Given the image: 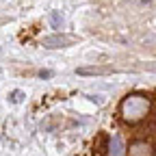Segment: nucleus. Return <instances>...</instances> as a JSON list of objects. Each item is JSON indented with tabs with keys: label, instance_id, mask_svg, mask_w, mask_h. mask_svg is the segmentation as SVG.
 Listing matches in <instances>:
<instances>
[{
	"label": "nucleus",
	"instance_id": "nucleus-1",
	"mask_svg": "<svg viewBox=\"0 0 156 156\" xmlns=\"http://www.w3.org/2000/svg\"><path fill=\"white\" fill-rule=\"evenodd\" d=\"M74 41V37H67V35H50V37H44V46L46 48H63V46H69Z\"/></svg>",
	"mask_w": 156,
	"mask_h": 156
},
{
	"label": "nucleus",
	"instance_id": "nucleus-2",
	"mask_svg": "<svg viewBox=\"0 0 156 156\" xmlns=\"http://www.w3.org/2000/svg\"><path fill=\"white\" fill-rule=\"evenodd\" d=\"M119 152H122V139L115 134L113 139H111V154H113V156H117Z\"/></svg>",
	"mask_w": 156,
	"mask_h": 156
},
{
	"label": "nucleus",
	"instance_id": "nucleus-3",
	"mask_svg": "<svg viewBox=\"0 0 156 156\" xmlns=\"http://www.w3.org/2000/svg\"><path fill=\"white\" fill-rule=\"evenodd\" d=\"M76 72L78 74H106L108 69H104V67H78Z\"/></svg>",
	"mask_w": 156,
	"mask_h": 156
},
{
	"label": "nucleus",
	"instance_id": "nucleus-4",
	"mask_svg": "<svg viewBox=\"0 0 156 156\" xmlns=\"http://www.w3.org/2000/svg\"><path fill=\"white\" fill-rule=\"evenodd\" d=\"M61 24V15L58 13H52V26H58Z\"/></svg>",
	"mask_w": 156,
	"mask_h": 156
},
{
	"label": "nucleus",
	"instance_id": "nucleus-5",
	"mask_svg": "<svg viewBox=\"0 0 156 156\" xmlns=\"http://www.w3.org/2000/svg\"><path fill=\"white\" fill-rule=\"evenodd\" d=\"M11 100H13V102H20V100H22V93H20V91H13V98H11Z\"/></svg>",
	"mask_w": 156,
	"mask_h": 156
},
{
	"label": "nucleus",
	"instance_id": "nucleus-6",
	"mask_svg": "<svg viewBox=\"0 0 156 156\" xmlns=\"http://www.w3.org/2000/svg\"><path fill=\"white\" fill-rule=\"evenodd\" d=\"M145 69L147 72H156V63H145Z\"/></svg>",
	"mask_w": 156,
	"mask_h": 156
},
{
	"label": "nucleus",
	"instance_id": "nucleus-7",
	"mask_svg": "<svg viewBox=\"0 0 156 156\" xmlns=\"http://www.w3.org/2000/svg\"><path fill=\"white\" fill-rule=\"evenodd\" d=\"M39 76H41V78H50L52 72H48V69H46V72H39Z\"/></svg>",
	"mask_w": 156,
	"mask_h": 156
}]
</instances>
